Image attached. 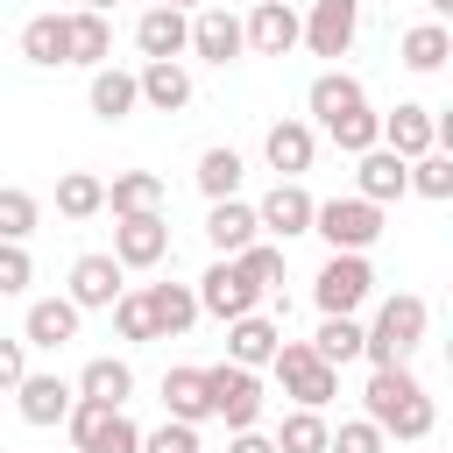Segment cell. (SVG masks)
<instances>
[{
	"instance_id": "obj_26",
	"label": "cell",
	"mask_w": 453,
	"mask_h": 453,
	"mask_svg": "<svg viewBox=\"0 0 453 453\" xmlns=\"http://www.w3.org/2000/svg\"><path fill=\"white\" fill-rule=\"evenodd\" d=\"M425 382L411 375V361H396V368H368V389H361V418L368 425H389V411L403 403V396H418Z\"/></svg>"
},
{
	"instance_id": "obj_35",
	"label": "cell",
	"mask_w": 453,
	"mask_h": 453,
	"mask_svg": "<svg viewBox=\"0 0 453 453\" xmlns=\"http://www.w3.org/2000/svg\"><path fill=\"white\" fill-rule=\"evenodd\" d=\"M21 57L42 64V71H57L64 64V14H28L21 21Z\"/></svg>"
},
{
	"instance_id": "obj_47",
	"label": "cell",
	"mask_w": 453,
	"mask_h": 453,
	"mask_svg": "<svg viewBox=\"0 0 453 453\" xmlns=\"http://www.w3.org/2000/svg\"><path fill=\"white\" fill-rule=\"evenodd\" d=\"M425 7H432V21H446V14H453V0H425Z\"/></svg>"
},
{
	"instance_id": "obj_16",
	"label": "cell",
	"mask_w": 453,
	"mask_h": 453,
	"mask_svg": "<svg viewBox=\"0 0 453 453\" xmlns=\"http://www.w3.org/2000/svg\"><path fill=\"white\" fill-rule=\"evenodd\" d=\"M382 149H396L403 163H411V156H425V149H439V120H432V106L396 99V106L382 113Z\"/></svg>"
},
{
	"instance_id": "obj_20",
	"label": "cell",
	"mask_w": 453,
	"mask_h": 453,
	"mask_svg": "<svg viewBox=\"0 0 453 453\" xmlns=\"http://www.w3.org/2000/svg\"><path fill=\"white\" fill-rule=\"evenodd\" d=\"M184 42H191V14L184 7H142V21H134V50L156 64V57H184Z\"/></svg>"
},
{
	"instance_id": "obj_48",
	"label": "cell",
	"mask_w": 453,
	"mask_h": 453,
	"mask_svg": "<svg viewBox=\"0 0 453 453\" xmlns=\"http://www.w3.org/2000/svg\"><path fill=\"white\" fill-rule=\"evenodd\" d=\"M149 7H184V14H191V7H198V0H149Z\"/></svg>"
},
{
	"instance_id": "obj_34",
	"label": "cell",
	"mask_w": 453,
	"mask_h": 453,
	"mask_svg": "<svg viewBox=\"0 0 453 453\" xmlns=\"http://www.w3.org/2000/svg\"><path fill=\"white\" fill-rule=\"evenodd\" d=\"M57 212H64V219H92V212H106V177H92V170H64V177H57Z\"/></svg>"
},
{
	"instance_id": "obj_45",
	"label": "cell",
	"mask_w": 453,
	"mask_h": 453,
	"mask_svg": "<svg viewBox=\"0 0 453 453\" xmlns=\"http://www.w3.org/2000/svg\"><path fill=\"white\" fill-rule=\"evenodd\" d=\"M28 375V340L21 333H0V389H14Z\"/></svg>"
},
{
	"instance_id": "obj_6",
	"label": "cell",
	"mask_w": 453,
	"mask_h": 453,
	"mask_svg": "<svg viewBox=\"0 0 453 453\" xmlns=\"http://www.w3.org/2000/svg\"><path fill=\"white\" fill-rule=\"evenodd\" d=\"M375 297V269H368V255H326V269H319V283H311V304L319 311H361Z\"/></svg>"
},
{
	"instance_id": "obj_18",
	"label": "cell",
	"mask_w": 453,
	"mask_h": 453,
	"mask_svg": "<svg viewBox=\"0 0 453 453\" xmlns=\"http://www.w3.org/2000/svg\"><path fill=\"white\" fill-rule=\"evenodd\" d=\"M262 156H269L276 177H304L311 156H319V127H311V120H276V127L262 134Z\"/></svg>"
},
{
	"instance_id": "obj_31",
	"label": "cell",
	"mask_w": 453,
	"mask_h": 453,
	"mask_svg": "<svg viewBox=\"0 0 453 453\" xmlns=\"http://www.w3.org/2000/svg\"><path fill=\"white\" fill-rule=\"evenodd\" d=\"M311 354H319V361H333V368H347V361H361V319H354V311H319V333H311Z\"/></svg>"
},
{
	"instance_id": "obj_39",
	"label": "cell",
	"mask_w": 453,
	"mask_h": 453,
	"mask_svg": "<svg viewBox=\"0 0 453 453\" xmlns=\"http://www.w3.org/2000/svg\"><path fill=\"white\" fill-rule=\"evenodd\" d=\"M411 191H418V198H432V205H446V198H453V156H446V149L411 156Z\"/></svg>"
},
{
	"instance_id": "obj_15",
	"label": "cell",
	"mask_w": 453,
	"mask_h": 453,
	"mask_svg": "<svg viewBox=\"0 0 453 453\" xmlns=\"http://www.w3.org/2000/svg\"><path fill=\"white\" fill-rule=\"evenodd\" d=\"M120 290H127V269H120L113 255H78V262H71V283H64V297H71L78 311H106Z\"/></svg>"
},
{
	"instance_id": "obj_27",
	"label": "cell",
	"mask_w": 453,
	"mask_h": 453,
	"mask_svg": "<svg viewBox=\"0 0 453 453\" xmlns=\"http://www.w3.org/2000/svg\"><path fill=\"white\" fill-rule=\"evenodd\" d=\"M304 106H311V120L326 127V120H340V113L368 106V92H361V78H354V71H319V78H311V92H304Z\"/></svg>"
},
{
	"instance_id": "obj_28",
	"label": "cell",
	"mask_w": 453,
	"mask_h": 453,
	"mask_svg": "<svg viewBox=\"0 0 453 453\" xmlns=\"http://www.w3.org/2000/svg\"><path fill=\"white\" fill-rule=\"evenodd\" d=\"M78 396H92V403H127L134 396V368L120 361V354H92L85 368H78V382H71Z\"/></svg>"
},
{
	"instance_id": "obj_30",
	"label": "cell",
	"mask_w": 453,
	"mask_h": 453,
	"mask_svg": "<svg viewBox=\"0 0 453 453\" xmlns=\"http://www.w3.org/2000/svg\"><path fill=\"white\" fill-rule=\"evenodd\" d=\"M163 411H170V418H184V425H205V418H212L205 368H191V361H184V368H170V375H163Z\"/></svg>"
},
{
	"instance_id": "obj_2",
	"label": "cell",
	"mask_w": 453,
	"mask_h": 453,
	"mask_svg": "<svg viewBox=\"0 0 453 453\" xmlns=\"http://www.w3.org/2000/svg\"><path fill=\"white\" fill-rule=\"evenodd\" d=\"M269 375H276V382H283V396H290V403H304V411H326V403L340 396V368H333V361H319V354H311V340H276Z\"/></svg>"
},
{
	"instance_id": "obj_11",
	"label": "cell",
	"mask_w": 453,
	"mask_h": 453,
	"mask_svg": "<svg viewBox=\"0 0 453 453\" xmlns=\"http://www.w3.org/2000/svg\"><path fill=\"white\" fill-rule=\"evenodd\" d=\"M311 191H304V177H276L269 191H262V205H255V226L262 234H276V241H297V234H311Z\"/></svg>"
},
{
	"instance_id": "obj_49",
	"label": "cell",
	"mask_w": 453,
	"mask_h": 453,
	"mask_svg": "<svg viewBox=\"0 0 453 453\" xmlns=\"http://www.w3.org/2000/svg\"><path fill=\"white\" fill-rule=\"evenodd\" d=\"M78 7H92V14H106V7H113V0H78Z\"/></svg>"
},
{
	"instance_id": "obj_41",
	"label": "cell",
	"mask_w": 453,
	"mask_h": 453,
	"mask_svg": "<svg viewBox=\"0 0 453 453\" xmlns=\"http://www.w3.org/2000/svg\"><path fill=\"white\" fill-rule=\"evenodd\" d=\"M106 311H113V333L120 340H156V319H149V297L142 290H120Z\"/></svg>"
},
{
	"instance_id": "obj_23",
	"label": "cell",
	"mask_w": 453,
	"mask_h": 453,
	"mask_svg": "<svg viewBox=\"0 0 453 453\" xmlns=\"http://www.w3.org/2000/svg\"><path fill=\"white\" fill-rule=\"evenodd\" d=\"M78 319H85V311H78L71 297H35V304H28V319H21V340L57 354V347H71V340H78Z\"/></svg>"
},
{
	"instance_id": "obj_17",
	"label": "cell",
	"mask_w": 453,
	"mask_h": 453,
	"mask_svg": "<svg viewBox=\"0 0 453 453\" xmlns=\"http://www.w3.org/2000/svg\"><path fill=\"white\" fill-rule=\"evenodd\" d=\"M106 57H113V21L92 14V7H71V14H64V64L99 71Z\"/></svg>"
},
{
	"instance_id": "obj_44",
	"label": "cell",
	"mask_w": 453,
	"mask_h": 453,
	"mask_svg": "<svg viewBox=\"0 0 453 453\" xmlns=\"http://www.w3.org/2000/svg\"><path fill=\"white\" fill-rule=\"evenodd\" d=\"M142 453H198V425H184V418H163L156 432H142Z\"/></svg>"
},
{
	"instance_id": "obj_32",
	"label": "cell",
	"mask_w": 453,
	"mask_h": 453,
	"mask_svg": "<svg viewBox=\"0 0 453 453\" xmlns=\"http://www.w3.org/2000/svg\"><path fill=\"white\" fill-rule=\"evenodd\" d=\"M198 191L205 198H234L241 191V177H248V163H241V149H226V142H212V149H198Z\"/></svg>"
},
{
	"instance_id": "obj_25",
	"label": "cell",
	"mask_w": 453,
	"mask_h": 453,
	"mask_svg": "<svg viewBox=\"0 0 453 453\" xmlns=\"http://www.w3.org/2000/svg\"><path fill=\"white\" fill-rule=\"evenodd\" d=\"M396 57H403V71L432 78V71H446V57H453V28H446V21H411V28L396 35Z\"/></svg>"
},
{
	"instance_id": "obj_4",
	"label": "cell",
	"mask_w": 453,
	"mask_h": 453,
	"mask_svg": "<svg viewBox=\"0 0 453 453\" xmlns=\"http://www.w3.org/2000/svg\"><path fill=\"white\" fill-rule=\"evenodd\" d=\"M311 234H319L326 248H340V255H368V248L382 241V205H368L361 191L319 198V205H311Z\"/></svg>"
},
{
	"instance_id": "obj_37",
	"label": "cell",
	"mask_w": 453,
	"mask_h": 453,
	"mask_svg": "<svg viewBox=\"0 0 453 453\" xmlns=\"http://www.w3.org/2000/svg\"><path fill=\"white\" fill-rule=\"evenodd\" d=\"M326 432H333V425H326V411H304V403H297L269 439H276V453H326Z\"/></svg>"
},
{
	"instance_id": "obj_14",
	"label": "cell",
	"mask_w": 453,
	"mask_h": 453,
	"mask_svg": "<svg viewBox=\"0 0 453 453\" xmlns=\"http://www.w3.org/2000/svg\"><path fill=\"white\" fill-rule=\"evenodd\" d=\"M354 191H361L368 205H396V198L411 191V163H403L396 149H382V142H375V149H361V156H354Z\"/></svg>"
},
{
	"instance_id": "obj_42",
	"label": "cell",
	"mask_w": 453,
	"mask_h": 453,
	"mask_svg": "<svg viewBox=\"0 0 453 453\" xmlns=\"http://www.w3.org/2000/svg\"><path fill=\"white\" fill-rule=\"evenodd\" d=\"M389 439H382V425H368V418H347V425H333L326 432V453H382Z\"/></svg>"
},
{
	"instance_id": "obj_3",
	"label": "cell",
	"mask_w": 453,
	"mask_h": 453,
	"mask_svg": "<svg viewBox=\"0 0 453 453\" xmlns=\"http://www.w3.org/2000/svg\"><path fill=\"white\" fill-rule=\"evenodd\" d=\"M64 432H71V446H78V453H142V425L127 418V403H92V396H71Z\"/></svg>"
},
{
	"instance_id": "obj_9",
	"label": "cell",
	"mask_w": 453,
	"mask_h": 453,
	"mask_svg": "<svg viewBox=\"0 0 453 453\" xmlns=\"http://www.w3.org/2000/svg\"><path fill=\"white\" fill-rule=\"evenodd\" d=\"M354 35H361V0H311V14H304V50L311 57H347L354 50Z\"/></svg>"
},
{
	"instance_id": "obj_5",
	"label": "cell",
	"mask_w": 453,
	"mask_h": 453,
	"mask_svg": "<svg viewBox=\"0 0 453 453\" xmlns=\"http://www.w3.org/2000/svg\"><path fill=\"white\" fill-rule=\"evenodd\" d=\"M205 396H212V418H219L226 432H248V425L262 418V403H269L262 375L241 368V361H212V368H205Z\"/></svg>"
},
{
	"instance_id": "obj_40",
	"label": "cell",
	"mask_w": 453,
	"mask_h": 453,
	"mask_svg": "<svg viewBox=\"0 0 453 453\" xmlns=\"http://www.w3.org/2000/svg\"><path fill=\"white\" fill-rule=\"evenodd\" d=\"M42 226V205H35V191H21V184H0V241H28Z\"/></svg>"
},
{
	"instance_id": "obj_38",
	"label": "cell",
	"mask_w": 453,
	"mask_h": 453,
	"mask_svg": "<svg viewBox=\"0 0 453 453\" xmlns=\"http://www.w3.org/2000/svg\"><path fill=\"white\" fill-rule=\"evenodd\" d=\"M326 134H333V149L361 156V149H375V142H382V113H375V106H354V113L326 120Z\"/></svg>"
},
{
	"instance_id": "obj_21",
	"label": "cell",
	"mask_w": 453,
	"mask_h": 453,
	"mask_svg": "<svg viewBox=\"0 0 453 453\" xmlns=\"http://www.w3.org/2000/svg\"><path fill=\"white\" fill-rule=\"evenodd\" d=\"M134 92H142V106H156V113H184V106H191V71H184L177 57H156V64L134 71Z\"/></svg>"
},
{
	"instance_id": "obj_8",
	"label": "cell",
	"mask_w": 453,
	"mask_h": 453,
	"mask_svg": "<svg viewBox=\"0 0 453 453\" xmlns=\"http://www.w3.org/2000/svg\"><path fill=\"white\" fill-rule=\"evenodd\" d=\"M191 290H198V311H212L219 326H226V319H241V311H262V290L234 269V255H212V269H205Z\"/></svg>"
},
{
	"instance_id": "obj_19",
	"label": "cell",
	"mask_w": 453,
	"mask_h": 453,
	"mask_svg": "<svg viewBox=\"0 0 453 453\" xmlns=\"http://www.w3.org/2000/svg\"><path fill=\"white\" fill-rule=\"evenodd\" d=\"M262 226H255V205L234 191V198H205V241H212V255H241L248 241H255Z\"/></svg>"
},
{
	"instance_id": "obj_29",
	"label": "cell",
	"mask_w": 453,
	"mask_h": 453,
	"mask_svg": "<svg viewBox=\"0 0 453 453\" xmlns=\"http://www.w3.org/2000/svg\"><path fill=\"white\" fill-rule=\"evenodd\" d=\"M85 99H92V113H99L106 127H113V120H127V113L142 106V92H134V71H120V64H99Z\"/></svg>"
},
{
	"instance_id": "obj_46",
	"label": "cell",
	"mask_w": 453,
	"mask_h": 453,
	"mask_svg": "<svg viewBox=\"0 0 453 453\" xmlns=\"http://www.w3.org/2000/svg\"><path fill=\"white\" fill-rule=\"evenodd\" d=\"M226 453H276V439L248 425V432H234V439H226Z\"/></svg>"
},
{
	"instance_id": "obj_7",
	"label": "cell",
	"mask_w": 453,
	"mask_h": 453,
	"mask_svg": "<svg viewBox=\"0 0 453 453\" xmlns=\"http://www.w3.org/2000/svg\"><path fill=\"white\" fill-rule=\"evenodd\" d=\"M106 255H113L120 269H156V262L170 255V219H163V212H120Z\"/></svg>"
},
{
	"instance_id": "obj_36",
	"label": "cell",
	"mask_w": 453,
	"mask_h": 453,
	"mask_svg": "<svg viewBox=\"0 0 453 453\" xmlns=\"http://www.w3.org/2000/svg\"><path fill=\"white\" fill-rule=\"evenodd\" d=\"M234 269H241V276H248L262 297H276V290H283V248H276V241H262V234H255V241L234 255Z\"/></svg>"
},
{
	"instance_id": "obj_10",
	"label": "cell",
	"mask_w": 453,
	"mask_h": 453,
	"mask_svg": "<svg viewBox=\"0 0 453 453\" xmlns=\"http://www.w3.org/2000/svg\"><path fill=\"white\" fill-rule=\"evenodd\" d=\"M241 35H248V57H290L297 35H304V14L290 0H255L248 21H241Z\"/></svg>"
},
{
	"instance_id": "obj_1",
	"label": "cell",
	"mask_w": 453,
	"mask_h": 453,
	"mask_svg": "<svg viewBox=\"0 0 453 453\" xmlns=\"http://www.w3.org/2000/svg\"><path fill=\"white\" fill-rule=\"evenodd\" d=\"M425 326H432V304H425L418 290L382 297L375 319L361 326V361H368V368H396V361H411V354L425 347Z\"/></svg>"
},
{
	"instance_id": "obj_43",
	"label": "cell",
	"mask_w": 453,
	"mask_h": 453,
	"mask_svg": "<svg viewBox=\"0 0 453 453\" xmlns=\"http://www.w3.org/2000/svg\"><path fill=\"white\" fill-rule=\"evenodd\" d=\"M35 283V262H28V241H0V297H21Z\"/></svg>"
},
{
	"instance_id": "obj_12",
	"label": "cell",
	"mask_w": 453,
	"mask_h": 453,
	"mask_svg": "<svg viewBox=\"0 0 453 453\" xmlns=\"http://www.w3.org/2000/svg\"><path fill=\"white\" fill-rule=\"evenodd\" d=\"M184 50L226 71L234 57H248V35H241V14H226V7H191V42H184Z\"/></svg>"
},
{
	"instance_id": "obj_24",
	"label": "cell",
	"mask_w": 453,
	"mask_h": 453,
	"mask_svg": "<svg viewBox=\"0 0 453 453\" xmlns=\"http://www.w3.org/2000/svg\"><path fill=\"white\" fill-rule=\"evenodd\" d=\"M276 340H283V326H276L269 311H241V319H226V361H241V368H269Z\"/></svg>"
},
{
	"instance_id": "obj_13",
	"label": "cell",
	"mask_w": 453,
	"mask_h": 453,
	"mask_svg": "<svg viewBox=\"0 0 453 453\" xmlns=\"http://www.w3.org/2000/svg\"><path fill=\"white\" fill-rule=\"evenodd\" d=\"M71 382L64 375H50V368H28L21 382H14V411H21V425H35V432H50V425H64V411H71Z\"/></svg>"
},
{
	"instance_id": "obj_22",
	"label": "cell",
	"mask_w": 453,
	"mask_h": 453,
	"mask_svg": "<svg viewBox=\"0 0 453 453\" xmlns=\"http://www.w3.org/2000/svg\"><path fill=\"white\" fill-rule=\"evenodd\" d=\"M149 297V319H156V340H184L198 326V290L191 283H142Z\"/></svg>"
},
{
	"instance_id": "obj_33",
	"label": "cell",
	"mask_w": 453,
	"mask_h": 453,
	"mask_svg": "<svg viewBox=\"0 0 453 453\" xmlns=\"http://www.w3.org/2000/svg\"><path fill=\"white\" fill-rule=\"evenodd\" d=\"M106 212L120 219V212H163V177L156 170H120L113 184H106Z\"/></svg>"
}]
</instances>
